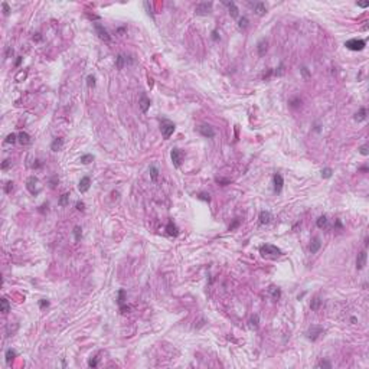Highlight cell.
I'll return each instance as SVG.
<instances>
[{
    "instance_id": "obj_31",
    "label": "cell",
    "mask_w": 369,
    "mask_h": 369,
    "mask_svg": "<svg viewBox=\"0 0 369 369\" xmlns=\"http://www.w3.org/2000/svg\"><path fill=\"white\" fill-rule=\"evenodd\" d=\"M316 225H317L319 228L326 226V225H327V218H326V215H321V216H319V219H317V222H316Z\"/></svg>"
},
{
    "instance_id": "obj_12",
    "label": "cell",
    "mask_w": 369,
    "mask_h": 369,
    "mask_svg": "<svg viewBox=\"0 0 369 369\" xmlns=\"http://www.w3.org/2000/svg\"><path fill=\"white\" fill-rule=\"evenodd\" d=\"M127 58L128 56H125V55H123V53H120L118 56L115 58V66H117V69H123L127 64H131L133 61L131 59H127Z\"/></svg>"
},
{
    "instance_id": "obj_45",
    "label": "cell",
    "mask_w": 369,
    "mask_h": 369,
    "mask_svg": "<svg viewBox=\"0 0 369 369\" xmlns=\"http://www.w3.org/2000/svg\"><path fill=\"white\" fill-rule=\"evenodd\" d=\"M12 189H13V182H7L6 186H4V192H6V193H10Z\"/></svg>"
},
{
    "instance_id": "obj_32",
    "label": "cell",
    "mask_w": 369,
    "mask_h": 369,
    "mask_svg": "<svg viewBox=\"0 0 369 369\" xmlns=\"http://www.w3.org/2000/svg\"><path fill=\"white\" fill-rule=\"evenodd\" d=\"M248 23H249V22H248V19H246L245 16H242L239 20H238V26H239V29H242V30L248 27Z\"/></svg>"
},
{
    "instance_id": "obj_36",
    "label": "cell",
    "mask_w": 369,
    "mask_h": 369,
    "mask_svg": "<svg viewBox=\"0 0 369 369\" xmlns=\"http://www.w3.org/2000/svg\"><path fill=\"white\" fill-rule=\"evenodd\" d=\"M16 141H17V134H15V133L9 134L7 137H6V143L7 144H15Z\"/></svg>"
},
{
    "instance_id": "obj_27",
    "label": "cell",
    "mask_w": 369,
    "mask_h": 369,
    "mask_svg": "<svg viewBox=\"0 0 369 369\" xmlns=\"http://www.w3.org/2000/svg\"><path fill=\"white\" fill-rule=\"evenodd\" d=\"M69 193L66 192V193H64V195H61V197H59V200H58V205L59 206H66L68 203H69Z\"/></svg>"
},
{
    "instance_id": "obj_35",
    "label": "cell",
    "mask_w": 369,
    "mask_h": 369,
    "mask_svg": "<svg viewBox=\"0 0 369 369\" xmlns=\"http://www.w3.org/2000/svg\"><path fill=\"white\" fill-rule=\"evenodd\" d=\"M258 320H260V316H258V314H252V316H251V319H249L251 327H254V329L258 327Z\"/></svg>"
},
{
    "instance_id": "obj_47",
    "label": "cell",
    "mask_w": 369,
    "mask_h": 369,
    "mask_svg": "<svg viewBox=\"0 0 369 369\" xmlns=\"http://www.w3.org/2000/svg\"><path fill=\"white\" fill-rule=\"evenodd\" d=\"M238 226H239V219H235V221L229 225V231H234L235 228H238Z\"/></svg>"
},
{
    "instance_id": "obj_6",
    "label": "cell",
    "mask_w": 369,
    "mask_h": 369,
    "mask_svg": "<svg viewBox=\"0 0 369 369\" xmlns=\"http://www.w3.org/2000/svg\"><path fill=\"white\" fill-rule=\"evenodd\" d=\"M170 157H172V162L174 164V167H179L182 163V159H183V151H182L180 148L174 147L170 151Z\"/></svg>"
},
{
    "instance_id": "obj_40",
    "label": "cell",
    "mask_w": 369,
    "mask_h": 369,
    "mask_svg": "<svg viewBox=\"0 0 369 369\" xmlns=\"http://www.w3.org/2000/svg\"><path fill=\"white\" fill-rule=\"evenodd\" d=\"M88 366H90V368H97V366H98V358H97V356H94L92 359H90V362H88Z\"/></svg>"
},
{
    "instance_id": "obj_41",
    "label": "cell",
    "mask_w": 369,
    "mask_h": 369,
    "mask_svg": "<svg viewBox=\"0 0 369 369\" xmlns=\"http://www.w3.org/2000/svg\"><path fill=\"white\" fill-rule=\"evenodd\" d=\"M359 153H361L362 156H368V154H369L368 146H366V144H363V146H361V147H359Z\"/></svg>"
},
{
    "instance_id": "obj_59",
    "label": "cell",
    "mask_w": 369,
    "mask_h": 369,
    "mask_svg": "<svg viewBox=\"0 0 369 369\" xmlns=\"http://www.w3.org/2000/svg\"><path fill=\"white\" fill-rule=\"evenodd\" d=\"M361 170H362V172H368V167H366V166H363V167H361Z\"/></svg>"
},
{
    "instance_id": "obj_8",
    "label": "cell",
    "mask_w": 369,
    "mask_h": 369,
    "mask_svg": "<svg viewBox=\"0 0 369 369\" xmlns=\"http://www.w3.org/2000/svg\"><path fill=\"white\" fill-rule=\"evenodd\" d=\"M211 9H212V3H199L195 9V13L199 15V16H205V15H209L211 13Z\"/></svg>"
},
{
    "instance_id": "obj_55",
    "label": "cell",
    "mask_w": 369,
    "mask_h": 369,
    "mask_svg": "<svg viewBox=\"0 0 369 369\" xmlns=\"http://www.w3.org/2000/svg\"><path fill=\"white\" fill-rule=\"evenodd\" d=\"M212 39H213V41H219V35H218V30H213V32H212Z\"/></svg>"
},
{
    "instance_id": "obj_14",
    "label": "cell",
    "mask_w": 369,
    "mask_h": 369,
    "mask_svg": "<svg viewBox=\"0 0 369 369\" xmlns=\"http://www.w3.org/2000/svg\"><path fill=\"white\" fill-rule=\"evenodd\" d=\"M166 232H167V235H170V237H177V235H179V229H177V226L174 225V222L173 221L167 222V225H166Z\"/></svg>"
},
{
    "instance_id": "obj_56",
    "label": "cell",
    "mask_w": 369,
    "mask_h": 369,
    "mask_svg": "<svg viewBox=\"0 0 369 369\" xmlns=\"http://www.w3.org/2000/svg\"><path fill=\"white\" fill-rule=\"evenodd\" d=\"M301 72H303L304 76H309V71H307V68H306V66H303V68H301Z\"/></svg>"
},
{
    "instance_id": "obj_24",
    "label": "cell",
    "mask_w": 369,
    "mask_h": 369,
    "mask_svg": "<svg viewBox=\"0 0 369 369\" xmlns=\"http://www.w3.org/2000/svg\"><path fill=\"white\" fill-rule=\"evenodd\" d=\"M320 306H321V298H320L319 295H314L312 298V301H310V309H312L313 312H317L320 309Z\"/></svg>"
},
{
    "instance_id": "obj_29",
    "label": "cell",
    "mask_w": 369,
    "mask_h": 369,
    "mask_svg": "<svg viewBox=\"0 0 369 369\" xmlns=\"http://www.w3.org/2000/svg\"><path fill=\"white\" fill-rule=\"evenodd\" d=\"M150 177H151V180L156 182L157 177H159V170H157L156 166H150Z\"/></svg>"
},
{
    "instance_id": "obj_38",
    "label": "cell",
    "mask_w": 369,
    "mask_h": 369,
    "mask_svg": "<svg viewBox=\"0 0 369 369\" xmlns=\"http://www.w3.org/2000/svg\"><path fill=\"white\" fill-rule=\"evenodd\" d=\"M87 84H88L90 88H94L95 87V76L94 75H88L87 76Z\"/></svg>"
},
{
    "instance_id": "obj_15",
    "label": "cell",
    "mask_w": 369,
    "mask_h": 369,
    "mask_svg": "<svg viewBox=\"0 0 369 369\" xmlns=\"http://www.w3.org/2000/svg\"><path fill=\"white\" fill-rule=\"evenodd\" d=\"M139 105H140V108H141V111H143V113H147L148 107H150V98H147V95H146V94H141L140 101H139Z\"/></svg>"
},
{
    "instance_id": "obj_46",
    "label": "cell",
    "mask_w": 369,
    "mask_h": 369,
    "mask_svg": "<svg viewBox=\"0 0 369 369\" xmlns=\"http://www.w3.org/2000/svg\"><path fill=\"white\" fill-rule=\"evenodd\" d=\"M76 209L81 211V212H84V211H85V203L81 202V200H78V202H76Z\"/></svg>"
},
{
    "instance_id": "obj_30",
    "label": "cell",
    "mask_w": 369,
    "mask_h": 369,
    "mask_svg": "<svg viewBox=\"0 0 369 369\" xmlns=\"http://www.w3.org/2000/svg\"><path fill=\"white\" fill-rule=\"evenodd\" d=\"M74 237H75V241L76 242H79L81 241V238H82V229H81V226H75L74 228Z\"/></svg>"
},
{
    "instance_id": "obj_51",
    "label": "cell",
    "mask_w": 369,
    "mask_h": 369,
    "mask_svg": "<svg viewBox=\"0 0 369 369\" xmlns=\"http://www.w3.org/2000/svg\"><path fill=\"white\" fill-rule=\"evenodd\" d=\"M1 7H3V10H4V15H9V12H10V9H9V4L4 1V3H1Z\"/></svg>"
},
{
    "instance_id": "obj_39",
    "label": "cell",
    "mask_w": 369,
    "mask_h": 369,
    "mask_svg": "<svg viewBox=\"0 0 369 369\" xmlns=\"http://www.w3.org/2000/svg\"><path fill=\"white\" fill-rule=\"evenodd\" d=\"M316 366H317V368H327V369H330V368H332V363H330L329 361H320Z\"/></svg>"
},
{
    "instance_id": "obj_7",
    "label": "cell",
    "mask_w": 369,
    "mask_h": 369,
    "mask_svg": "<svg viewBox=\"0 0 369 369\" xmlns=\"http://www.w3.org/2000/svg\"><path fill=\"white\" fill-rule=\"evenodd\" d=\"M94 27H95V32H97V35H98L99 39H102L104 42H110V41H111V36L108 35L107 29L102 25H99V23H94Z\"/></svg>"
},
{
    "instance_id": "obj_1",
    "label": "cell",
    "mask_w": 369,
    "mask_h": 369,
    "mask_svg": "<svg viewBox=\"0 0 369 369\" xmlns=\"http://www.w3.org/2000/svg\"><path fill=\"white\" fill-rule=\"evenodd\" d=\"M260 252H261V255H263V257H271V258L278 257V255L283 254V252H281V249H280V248H277L275 245H272V244H265V245H261V246H260Z\"/></svg>"
},
{
    "instance_id": "obj_44",
    "label": "cell",
    "mask_w": 369,
    "mask_h": 369,
    "mask_svg": "<svg viewBox=\"0 0 369 369\" xmlns=\"http://www.w3.org/2000/svg\"><path fill=\"white\" fill-rule=\"evenodd\" d=\"M48 306H49V301H48L46 298L39 300V307H41V309H45V307H48Z\"/></svg>"
},
{
    "instance_id": "obj_54",
    "label": "cell",
    "mask_w": 369,
    "mask_h": 369,
    "mask_svg": "<svg viewBox=\"0 0 369 369\" xmlns=\"http://www.w3.org/2000/svg\"><path fill=\"white\" fill-rule=\"evenodd\" d=\"M13 55V49H12V46H9L7 50H6V58H10Z\"/></svg>"
},
{
    "instance_id": "obj_25",
    "label": "cell",
    "mask_w": 369,
    "mask_h": 369,
    "mask_svg": "<svg viewBox=\"0 0 369 369\" xmlns=\"http://www.w3.org/2000/svg\"><path fill=\"white\" fill-rule=\"evenodd\" d=\"M0 306H1V312H3V314H7L9 312H10V303H9V300L6 298V297H3L1 300H0Z\"/></svg>"
},
{
    "instance_id": "obj_53",
    "label": "cell",
    "mask_w": 369,
    "mask_h": 369,
    "mask_svg": "<svg viewBox=\"0 0 369 369\" xmlns=\"http://www.w3.org/2000/svg\"><path fill=\"white\" fill-rule=\"evenodd\" d=\"M58 182H59V180H58V176H55V177H53V179L50 180V188H55V186H56V183H58Z\"/></svg>"
},
{
    "instance_id": "obj_48",
    "label": "cell",
    "mask_w": 369,
    "mask_h": 369,
    "mask_svg": "<svg viewBox=\"0 0 369 369\" xmlns=\"http://www.w3.org/2000/svg\"><path fill=\"white\" fill-rule=\"evenodd\" d=\"M10 164H12L10 160H4V162L1 163V169H3V170H7L9 167H10Z\"/></svg>"
},
{
    "instance_id": "obj_10",
    "label": "cell",
    "mask_w": 369,
    "mask_h": 369,
    "mask_svg": "<svg viewBox=\"0 0 369 369\" xmlns=\"http://www.w3.org/2000/svg\"><path fill=\"white\" fill-rule=\"evenodd\" d=\"M272 183H274V192L275 193H280L283 190V185H284V179L280 173H275L272 176Z\"/></svg>"
},
{
    "instance_id": "obj_20",
    "label": "cell",
    "mask_w": 369,
    "mask_h": 369,
    "mask_svg": "<svg viewBox=\"0 0 369 369\" xmlns=\"http://www.w3.org/2000/svg\"><path fill=\"white\" fill-rule=\"evenodd\" d=\"M62 147H64V139H61V137H56L50 143V150H53V151H59V150H62Z\"/></svg>"
},
{
    "instance_id": "obj_19",
    "label": "cell",
    "mask_w": 369,
    "mask_h": 369,
    "mask_svg": "<svg viewBox=\"0 0 369 369\" xmlns=\"http://www.w3.org/2000/svg\"><path fill=\"white\" fill-rule=\"evenodd\" d=\"M267 49H268V43H267V41H265V39H261V41L258 42V45H257L258 55H260V56H264L265 52H267Z\"/></svg>"
},
{
    "instance_id": "obj_34",
    "label": "cell",
    "mask_w": 369,
    "mask_h": 369,
    "mask_svg": "<svg viewBox=\"0 0 369 369\" xmlns=\"http://www.w3.org/2000/svg\"><path fill=\"white\" fill-rule=\"evenodd\" d=\"M125 303V290H118V304L120 306H124Z\"/></svg>"
},
{
    "instance_id": "obj_43",
    "label": "cell",
    "mask_w": 369,
    "mask_h": 369,
    "mask_svg": "<svg viewBox=\"0 0 369 369\" xmlns=\"http://www.w3.org/2000/svg\"><path fill=\"white\" fill-rule=\"evenodd\" d=\"M197 197H199V199H202V200H206V202H209V200H211L209 193H199V195H197Z\"/></svg>"
},
{
    "instance_id": "obj_33",
    "label": "cell",
    "mask_w": 369,
    "mask_h": 369,
    "mask_svg": "<svg viewBox=\"0 0 369 369\" xmlns=\"http://www.w3.org/2000/svg\"><path fill=\"white\" fill-rule=\"evenodd\" d=\"M92 160H94V156H92V154H82L81 159H79V162H81V163H84V164L91 163Z\"/></svg>"
},
{
    "instance_id": "obj_4",
    "label": "cell",
    "mask_w": 369,
    "mask_h": 369,
    "mask_svg": "<svg viewBox=\"0 0 369 369\" xmlns=\"http://www.w3.org/2000/svg\"><path fill=\"white\" fill-rule=\"evenodd\" d=\"M38 185H39V179H38L36 176L27 177V180H26V189H27L32 195H38V193L41 192V189L38 188Z\"/></svg>"
},
{
    "instance_id": "obj_5",
    "label": "cell",
    "mask_w": 369,
    "mask_h": 369,
    "mask_svg": "<svg viewBox=\"0 0 369 369\" xmlns=\"http://www.w3.org/2000/svg\"><path fill=\"white\" fill-rule=\"evenodd\" d=\"M323 333H324V329L321 327V326H312V327L307 330L306 336H307V339H310L312 342H314V340H317L319 336L320 335H323Z\"/></svg>"
},
{
    "instance_id": "obj_11",
    "label": "cell",
    "mask_w": 369,
    "mask_h": 369,
    "mask_svg": "<svg viewBox=\"0 0 369 369\" xmlns=\"http://www.w3.org/2000/svg\"><path fill=\"white\" fill-rule=\"evenodd\" d=\"M90 186H91L90 176H84V177H81V180H79V183H78V190H79L81 193H85V192H88Z\"/></svg>"
},
{
    "instance_id": "obj_60",
    "label": "cell",
    "mask_w": 369,
    "mask_h": 369,
    "mask_svg": "<svg viewBox=\"0 0 369 369\" xmlns=\"http://www.w3.org/2000/svg\"><path fill=\"white\" fill-rule=\"evenodd\" d=\"M350 321H352V323H356V317H350Z\"/></svg>"
},
{
    "instance_id": "obj_50",
    "label": "cell",
    "mask_w": 369,
    "mask_h": 369,
    "mask_svg": "<svg viewBox=\"0 0 369 369\" xmlns=\"http://www.w3.org/2000/svg\"><path fill=\"white\" fill-rule=\"evenodd\" d=\"M215 182H216V183H219L221 186H225V185H228V183H229V180H225V179H219V177H216V179H215Z\"/></svg>"
},
{
    "instance_id": "obj_23",
    "label": "cell",
    "mask_w": 369,
    "mask_h": 369,
    "mask_svg": "<svg viewBox=\"0 0 369 369\" xmlns=\"http://www.w3.org/2000/svg\"><path fill=\"white\" fill-rule=\"evenodd\" d=\"M320 246H321L320 238L319 237H314V238H313V241H312V244H310V252H312V254H316V252L320 249Z\"/></svg>"
},
{
    "instance_id": "obj_3",
    "label": "cell",
    "mask_w": 369,
    "mask_h": 369,
    "mask_svg": "<svg viewBox=\"0 0 369 369\" xmlns=\"http://www.w3.org/2000/svg\"><path fill=\"white\" fill-rule=\"evenodd\" d=\"M160 130H162L163 137L167 140L173 133H174V124H173L172 121H169V120H162V123H160Z\"/></svg>"
},
{
    "instance_id": "obj_49",
    "label": "cell",
    "mask_w": 369,
    "mask_h": 369,
    "mask_svg": "<svg viewBox=\"0 0 369 369\" xmlns=\"http://www.w3.org/2000/svg\"><path fill=\"white\" fill-rule=\"evenodd\" d=\"M144 7L147 9V13H148V16L154 17V16H153V12H151V7H150V3H148V1H144Z\"/></svg>"
},
{
    "instance_id": "obj_21",
    "label": "cell",
    "mask_w": 369,
    "mask_h": 369,
    "mask_svg": "<svg viewBox=\"0 0 369 369\" xmlns=\"http://www.w3.org/2000/svg\"><path fill=\"white\" fill-rule=\"evenodd\" d=\"M271 219H272V215H271L268 211H263V212L260 213V223H261V225L270 223Z\"/></svg>"
},
{
    "instance_id": "obj_52",
    "label": "cell",
    "mask_w": 369,
    "mask_h": 369,
    "mask_svg": "<svg viewBox=\"0 0 369 369\" xmlns=\"http://www.w3.org/2000/svg\"><path fill=\"white\" fill-rule=\"evenodd\" d=\"M356 4H358L359 7H368V6H369V1H358Z\"/></svg>"
},
{
    "instance_id": "obj_26",
    "label": "cell",
    "mask_w": 369,
    "mask_h": 369,
    "mask_svg": "<svg viewBox=\"0 0 369 369\" xmlns=\"http://www.w3.org/2000/svg\"><path fill=\"white\" fill-rule=\"evenodd\" d=\"M353 118H355L358 123H359V121H363V120H366V108H363V107H362L361 110L355 114V117H353Z\"/></svg>"
},
{
    "instance_id": "obj_57",
    "label": "cell",
    "mask_w": 369,
    "mask_h": 369,
    "mask_svg": "<svg viewBox=\"0 0 369 369\" xmlns=\"http://www.w3.org/2000/svg\"><path fill=\"white\" fill-rule=\"evenodd\" d=\"M298 102L301 104V101H300V99H295V101H291V105H293V107H298Z\"/></svg>"
},
{
    "instance_id": "obj_2",
    "label": "cell",
    "mask_w": 369,
    "mask_h": 369,
    "mask_svg": "<svg viewBox=\"0 0 369 369\" xmlns=\"http://www.w3.org/2000/svg\"><path fill=\"white\" fill-rule=\"evenodd\" d=\"M365 45H366V42L363 39H358V38H353V39L344 42V46L349 50H362L365 48Z\"/></svg>"
},
{
    "instance_id": "obj_17",
    "label": "cell",
    "mask_w": 369,
    "mask_h": 369,
    "mask_svg": "<svg viewBox=\"0 0 369 369\" xmlns=\"http://www.w3.org/2000/svg\"><path fill=\"white\" fill-rule=\"evenodd\" d=\"M17 141H19L22 146H27V144H30V136H29L26 131H20L19 134H17Z\"/></svg>"
},
{
    "instance_id": "obj_16",
    "label": "cell",
    "mask_w": 369,
    "mask_h": 369,
    "mask_svg": "<svg viewBox=\"0 0 369 369\" xmlns=\"http://www.w3.org/2000/svg\"><path fill=\"white\" fill-rule=\"evenodd\" d=\"M251 6L254 7L255 15H258V16H263V15H265V12H267V7H265V4H264V3H261V1H257V3L251 4Z\"/></svg>"
},
{
    "instance_id": "obj_42",
    "label": "cell",
    "mask_w": 369,
    "mask_h": 369,
    "mask_svg": "<svg viewBox=\"0 0 369 369\" xmlns=\"http://www.w3.org/2000/svg\"><path fill=\"white\" fill-rule=\"evenodd\" d=\"M26 75H27V74H26V71H20V72L16 75V81H22V79H25Z\"/></svg>"
},
{
    "instance_id": "obj_58",
    "label": "cell",
    "mask_w": 369,
    "mask_h": 369,
    "mask_svg": "<svg viewBox=\"0 0 369 369\" xmlns=\"http://www.w3.org/2000/svg\"><path fill=\"white\" fill-rule=\"evenodd\" d=\"M20 64H22V56H19V58H17V61H16V66H19V65H20Z\"/></svg>"
},
{
    "instance_id": "obj_13",
    "label": "cell",
    "mask_w": 369,
    "mask_h": 369,
    "mask_svg": "<svg viewBox=\"0 0 369 369\" xmlns=\"http://www.w3.org/2000/svg\"><path fill=\"white\" fill-rule=\"evenodd\" d=\"M366 251H361L358 257H356V268L358 270H363L365 265H366Z\"/></svg>"
},
{
    "instance_id": "obj_37",
    "label": "cell",
    "mask_w": 369,
    "mask_h": 369,
    "mask_svg": "<svg viewBox=\"0 0 369 369\" xmlns=\"http://www.w3.org/2000/svg\"><path fill=\"white\" fill-rule=\"evenodd\" d=\"M332 173H333V170H332L330 167H326V169H323V170H321V177L329 179V177L332 176Z\"/></svg>"
},
{
    "instance_id": "obj_22",
    "label": "cell",
    "mask_w": 369,
    "mask_h": 369,
    "mask_svg": "<svg viewBox=\"0 0 369 369\" xmlns=\"http://www.w3.org/2000/svg\"><path fill=\"white\" fill-rule=\"evenodd\" d=\"M223 4H225V6H228L231 16H232V17H238V15H239L238 12H239V10H238L237 4H235L234 1H223Z\"/></svg>"
},
{
    "instance_id": "obj_28",
    "label": "cell",
    "mask_w": 369,
    "mask_h": 369,
    "mask_svg": "<svg viewBox=\"0 0 369 369\" xmlns=\"http://www.w3.org/2000/svg\"><path fill=\"white\" fill-rule=\"evenodd\" d=\"M16 356H17V353H16V350H13V349H7V350H6V355H4V358H6V362H7V363H10V362L13 361Z\"/></svg>"
},
{
    "instance_id": "obj_9",
    "label": "cell",
    "mask_w": 369,
    "mask_h": 369,
    "mask_svg": "<svg viewBox=\"0 0 369 369\" xmlns=\"http://www.w3.org/2000/svg\"><path fill=\"white\" fill-rule=\"evenodd\" d=\"M199 133L203 136V137H206V139H212V137H215V130H213L212 125H209V124H202V125H199Z\"/></svg>"
},
{
    "instance_id": "obj_18",
    "label": "cell",
    "mask_w": 369,
    "mask_h": 369,
    "mask_svg": "<svg viewBox=\"0 0 369 369\" xmlns=\"http://www.w3.org/2000/svg\"><path fill=\"white\" fill-rule=\"evenodd\" d=\"M268 294H270V297L274 301H277V300H280V297H281V290L278 287H275V286H271L268 288Z\"/></svg>"
}]
</instances>
